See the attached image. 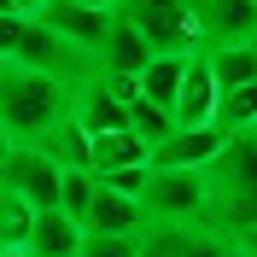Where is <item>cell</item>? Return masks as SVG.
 <instances>
[{
    "instance_id": "8fae6325",
    "label": "cell",
    "mask_w": 257,
    "mask_h": 257,
    "mask_svg": "<svg viewBox=\"0 0 257 257\" xmlns=\"http://www.w3.org/2000/svg\"><path fill=\"white\" fill-rule=\"evenodd\" d=\"M76 245H82V222H70L59 205L30 210V234H24L30 257H76Z\"/></svg>"
},
{
    "instance_id": "7a4b0ae2",
    "label": "cell",
    "mask_w": 257,
    "mask_h": 257,
    "mask_svg": "<svg viewBox=\"0 0 257 257\" xmlns=\"http://www.w3.org/2000/svg\"><path fill=\"white\" fill-rule=\"evenodd\" d=\"M205 170H164L152 164L146 170V187H141V210H146V228H193L205 222Z\"/></svg>"
},
{
    "instance_id": "3957f363",
    "label": "cell",
    "mask_w": 257,
    "mask_h": 257,
    "mask_svg": "<svg viewBox=\"0 0 257 257\" xmlns=\"http://www.w3.org/2000/svg\"><path fill=\"white\" fill-rule=\"evenodd\" d=\"M117 12L141 30V41L152 53H199V30H193L187 0H123Z\"/></svg>"
},
{
    "instance_id": "30bf717a",
    "label": "cell",
    "mask_w": 257,
    "mask_h": 257,
    "mask_svg": "<svg viewBox=\"0 0 257 257\" xmlns=\"http://www.w3.org/2000/svg\"><path fill=\"white\" fill-rule=\"evenodd\" d=\"M146 59H152V47L141 41V30H135L123 12H111L105 41H99V53H94V70H105V76H135Z\"/></svg>"
},
{
    "instance_id": "5bb4252c",
    "label": "cell",
    "mask_w": 257,
    "mask_h": 257,
    "mask_svg": "<svg viewBox=\"0 0 257 257\" xmlns=\"http://www.w3.org/2000/svg\"><path fill=\"white\" fill-rule=\"evenodd\" d=\"M210 123L222 135H251L257 128V82H240V88H216V111Z\"/></svg>"
},
{
    "instance_id": "484cf974",
    "label": "cell",
    "mask_w": 257,
    "mask_h": 257,
    "mask_svg": "<svg viewBox=\"0 0 257 257\" xmlns=\"http://www.w3.org/2000/svg\"><path fill=\"white\" fill-rule=\"evenodd\" d=\"M0 12H12V0H0Z\"/></svg>"
},
{
    "instance_id": "277c9868",
    "label": "cell",
    "mask_w": 257,
    "mask_h": 257,
    "mask_svg": "<svg viewBox=\"0 0 257 257\" xmlns=\"http://www.w3.org/2000/svg\"><path fill=\"white\" fill-rule=\"evenodd\" d=\"M0 193H12L24 210H47L59 205V164L41 146H12L0 158Z\"/></svg>"
},
{
    "instance_id": "cb8c5ba5",
    "label": "cell",
    "mask_w": 257,
    "mask_h": 257,
    "mask_svg": "<svg viewBox=\"0 0 257 257\" xmlns=\"http://www.w3.org/2000/svg\"><path fill=\"white\" fill-rule=\"evenodd\" d=\"M6 152H12V135H6V128H0V158H6Z\"/></svg>"
},
{
    "instance_id": "44dd1931",
    "label": "cell",
    "mask_w": 257,
    "mask_h": 257,
    "mask_svg": "<svg viewBox=\"0 0 257 257\" xmlns=\"http://www.w3.org/2000/svg\"><path fill=\"white\" fill-rule=\"evenodd\" d=\"M12 12H18V18H30V12H41V0H12Z\"/></svg>"
},
{
    "instance_id": "ac0fdd59",
    "label": "cell",
    "mask_w": 257,
    "mask_h": 257,
    "mask_svg": "<svg viewBox=\"0 0 257 257\" xmlns=\"http://www.w3.org/2000/svg\"><path fill=\"white\" fill-rule=\"evenodd\" d=\"M76 257H135V240L128 234H82Z\"/></svg>"
},
{
    "instance_id": "e0dca14e",
    "label": "cell",
    "mask_w": 257,
    "mask_h": 257,
    "mask_svg": "<svg viewBox=\"0 0 257 257\" xmlns=\"http://www.w3.org/2000/svg\"><path fill=\"white\" fill-rule=\"evenodd\" d=\"M123 111H128V135H135V141H146V146H158L164 135L176 128V123H170V111H164V105H152V99H141V94L128 99Z\"/></svg>"
},
{
    "instance_id": "2e32d148",
    "label": "cell",
    "mask_w": 257,
    "mask_h": 257,
    "mask_svg": "<svg viewBox=\"0 0 257 257\" xmlns=\"http://www.w3.org/2000/svg\"><path fill=\"white\" fill-rule=\"evenodd\" d=\"M35 146H41V152H47L59 170H88V135H82L70 117H64L59 128H47V135H41Z\"/></svg>"
},
{
    "instance_id": "d6986e66",
    "label": "cell",
    "mask_w": 257,
    "mask_h": 257,
    "mask_svg": "<svg viewBox=\"0 0 257 257\" xmlns=\"http://www.w3.org/2000/svg\"><path fill=\"white\" fill-rule=\"evenodd\" d=\"M146 170H152V164H128V170H105V176H94V181H99V187H111V193H135V199H141Z\"/></svg>"
},
{
    "instance_id": "6da1fadb",
    "label": "cell",
    "mask_w": 257,
    "mask_h": 257,
    "mask_svg": "<svg viewBox=\"0 0 257 257\" xmlns=\"http://www.w3.org/2000/svg\"><path fill=\"white\" fill-rule=\"evenodd\" d=\"M64 117H70V82L64 76L0 64V128L12 135V146H35Z\"/></svg>"
},
{
    "instance_id": "4fadbf2b",
    "label": "cell",
    "mask_w": 257,
    "mask_h": 257,
    "mask_svg": "<svg viewBox=\"0 0 257 257\" xmlns=\"http://www.w3.org/2000/svg\"><path fill=\"white\" fill-rule=\"evenodd\" d=\"M128 164H152V146L135 141L128 128H117V135H88V170H94V176L128 170Z\"/></svg>"
},
{
    "instance_id": "9a60e30c",
    "label": "cell",
    "mask_w": 257,
    "mask_h": 257,
    "mask_svg": "<svg viewBox=\"0 0 257 257\" xmlns=\"http://www.w3.org/2000/svg\"><path fill=\"white\" fill-rule=\"evenodd\" d=\"M205 70L216 88H240V82H257V47L240 41V47H210L205 53Z\"/></svg>"
},
{
    "instance_id": "d4e9b609",
    "label": "cell",
    "mask_w": 257,
    "mask_h": 257,
    "mask_svg": "<svg viewBox=\"0 0 257 257\" xmlns=\"http://www.w3.org/2000/svg\"><path fill=\"white\" fill-rule=\"evenodd\" d=\"M0 257H30V251H24V245H6V251H0Z\"/></svg>"
},
{
    "instance_id": "ffe728a7",
    "label": "cell",
    "mask_w": 257,
    "mask_h": 257,
    "mask_svg": "<svg viewBox=\"0 0 257 257\" xmlns=\"http://www.w3.org/2000/svg\"><path fill=\"white\" fill-rule=\"evenodd\" d=\"M234 245H240L245 257H257V228H251V234H240V240H234Z\"/></svg>"
},
{
    "instance_id": "52a82bcc",
    "label": "cell",
    "mask_w": 257,
    "mask_h": 257,
    "mask_svg": "<svg viewBox=\"0 0 257 257\" xmlns=\"http://www.w3.org/2000/svg\"><path fill=\"white\" fill-rule=\"evenodd\" d=\"M82 234H128V240H141L146 234V210L135 193H111L94 181V199L82 210Z\"/></svg>"
},
{
    "instance_id": "8992f818",
    "label": "cell",
    "mask_w": 257,
    "mask_h": 257,
    "mask_svg": "<svg viewBox=\"0 0 257 257\" xmlns=\"http://www.w3.org/2000/svg\"><path fill=\"white\" fill-rule=\"evenodd\" d=\"M30 18H41V24L59 35L64 47H76L82 59H94V53H99V41H105V24H111V12L82 6V0H41V12H30Z\"/></svg>"
},
{
    "instance_id": "4316f807",
    "label": "cell",
    "mask_w": 257,
    "mask_h": 257,
    "mask_svg": "<svg viewBox=\"0 0 257 257\" xmlns=\"http://www.w3.org/2000/svg\"><path fill=\"white\" fill-rule=\"evenodd\" d=\"M251 47H257V30H251Z\"/></svg>"
},
{
    "instance_id": "7402d4cb",
    "label": "cell",
    "mask_w": 257,
    "mask_h": 257,
    "mask_svg": "<svg viewBox=\"0 0 257 257\" xmlns=\"http://www.w3.org/2000/svg\"><path fill=\"white\" fill-rule=\"evenodd\" d=\"M216 257H245V251H240L234 240H222V245H216Z\"/></svg>"
},
{
    "instance_id": "603a6c76",
    "label": "cell",
    "mask_w": 257,
    "mask_h": 257,
    "mask_svg": "<svg viewBox=\"0 0 257 257\" xmlns=\"http://www.w3.org/2000/svg\"><path fill=\"white\" fill-rule=\"evenodd\" d=\"M82 6H99V12H117L123 0H82Z\"/></svg>"
},
{
    "instance_id": "9c48e42d",
    "label": "cell",
    "mask_w": 257,
    "mask_h": 257,
    "mask_svg": "<svg viewBox=\"0 0 257 257\" xmlns=\"http://www.w3.org/2000/svg\"><path fill=\"white\" fill-rule=\"evenodd\" d=\"M210 111H216V82L205 70V53H193L187 70H181L176 99H170V123L176 128H199V123H210Z\"/></svg>"
},
{
    "instance_id": "7c38bea8",
    "label": "cell",
    "mask_w": 257,
    "mask_h": 257,
    "mask_svg": "<svg viewBox=\"0 0 257 257\" xmlns=\"http://www.w3.org/2000/svg\"><path fill=\"white\" fill-rule=\"evenodd\" d=\"M187 59H193V53H152V59L135 70V94L170 111V99H176V88H181V70H187Z\"/></svg>"
},
{
    "instance_id": "ba28073f",
    "label": "cell",
    "mask_w": 257,
    "mask_h": 257,
    "mask_svg": "<svg viewBox=\"0 0 257 257\" xmlns=\"http://www.w3.org/2000/svg\"><path fill=\"white\" fill-rule=\"evenodd\" d=\"M222 128L216 123H199V128H170L158 146H152V164H164V170H205L216 152H222Z\"/></svg>"
},
{
    "instance_id": "5b68a950",
    "label": "cell",
    "mask_w": 257,
    "mask_h": 257,
    "mask_svg": "<svg viewBox=\"0 0 257 257\" xmlns=\"http://www.w3.org/2000/svg\"><path fill=\"white\" fill-rule=\"evenodd\" d=\"M193 30H199V53L210 47H240L257 30V0H187Z\"/></svg>"
}]
</instances>
